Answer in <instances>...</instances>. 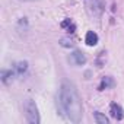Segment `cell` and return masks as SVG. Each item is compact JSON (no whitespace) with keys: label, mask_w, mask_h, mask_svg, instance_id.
<instances>
[{"label":"cell","mask_w":124,"mask_h":124,"mask_svg":"<svg viewBox=\"0 0 124 124\" xmlns=\"http://www.w3.org/2000/svg\"><path fill=\"white\" fill-rule=\"evenodd\" d=\"M85 42L89 45V47H93L98 44V35L93 32V31H88L86 32V37H85Z\"/></svg>","instance_id":"cell-6"},{"label":"cell","mask_w":124,"mask_h":124,"mask_svg":"<svg viewBox=\"0 0 124 124\" xmlns=\"http://www.w3.org/2000/svg\"><path fill=\"white\" fill-rule=\"evenodd\" d=\"M60 45L61 47H66V48H72L73 47V41L69 38H61L60 39Z\"/></svg>","instance_id":"cell-11"},{"label":"cell","mask_w":124,"mask_h":124,"mask_svg":"<svg viewBox=\"0 0 124 124\" xmlns=\"http://www.w3.org/2000/svg\"><path fill=\"white\" fill-rule=\"evenodd\" d=\"M58 107L60 112L72 123H80L83 115V107L76 86L72 82L64 80L58 92Z\"/></svg>","instance_id":"cell-1"},{"label":"cell","mask_w":124,"mask_h":124,"mask_svg":"<svg viewBox=\"0 0 124 124\" xmlns=\"http://www.w3.org/2000/svg\"><path fill=\"white\" fill-rule=\"evenodd\" d=\"M15 76V73L12 70H3L2 72V82L3 83H9V80Z\"/></svg>","instance_id":"cell-10"},{"label":"cell","mask_w":124,"mask_h":124,"mask_svg":"<svg viewBox=\"0 0 124 124\" xmlns=\"http://www.w3.org/2000/svg\"><path fill=\"white\" fill-rule=\"evenodd\" d=\"M109 112H111V117L115 118V120H123V117H124V114H123V108H121L118 104H115V102L111 104V107H109Z\"/></svg>","instance_id":"cell-5"},{"label":"cell","mask_w":124,"mask_h":124,"mask_svg":"<svg viewBox=\"0 0 124 124\" xmlns=\"http://www.w3.org/2000/svg\"><path fill=\"white\" fill-rule=\"evenodd\" d=\"M26 69H28V63H26V61H19V63H16V66H15V72L18 75H23L26 72Z\"/></svg>","instance_id":"cell-8"},{"label":"cell","mask_w":124,"mask_h":124,"mask_svg":"<svg viewBox=\"0 0 124 124\" xmlns=\"http://www.w3.org/2000/svg\"><path fill=\"white\" fill-rule=\"evenodd\" d=\"M85 3L91 16L98 18L105 10V0H85Z\"/></svg>","instance_id":"cell-3"},{"label":"cell","mask_w":124,"mask_h":124,"mask_svg":"<svg viewBox=\"0 0 124 124\" xmlns=\"http://www.w3.org/2000/svg\"><path fill=\"white\" fill-rule=\"evenodd\" d=\"M70 60H72V63H75L76 66H83L86 63V57L83 53H80L79 50L73 51V54L70 55Z\"/></svg>","instance_id":"cell-4"},{"label":"cell","mask_w":124,"mask_h":124,"mask_svg":"<svg viewBox=\"0 0 124 124\" xmlns=\"http://www.w3.org/2000/svg\"><path fill=\"white\" fill-rule=\"evenodd\" d=\"M105 55V53L102 51V53H99V57H98V60H96V66L98 67H102L104 66V60H102V57Z\"/></svg>","instance_id":"cell-12"},{"label":"cell","mask_w":124,"mask_h":124,"mask_svg":"<svg viewBox=\"0 0 124 124\" xmlns=\"http://www.w3.org/2000/svg\"><path fill=\"white\" fill-rule=\"evenodd\" d=\"M115 83H114V80H112V78H109V76H107V78H104L102 80H101V83H99V86H98V89L99 91H104V89H108V88H112Z\"/></svg>","instance_id":"cell-7"},{"label":"cell","mask_w":124,"mask_h":124,"mask_svg":"<svg viewBox=\"0 0 124 124\" xmlns=\"http://www.w3.org/2000/svg\"><path fill=\"white\" fill-rule=\"evenodd\" d=\"M70 25H72V21L70 19H66V21L61 22V28H69Z\"/></svg>","instance_id":"cell-13"},{"label":"cell","mask_w":124,"mask_h":124,"mask_svg":"<svg viewBox=\"0 0 124 124\" xmlns=\"http://www.w3.org/2000/svg\"><path fill=\"white\" fill-rule=\"evenodd\" d=\"M23 109H25V117L26 121L31 124H38L39 123V112H38V107L32 99H26L23 104Z\"/></svg>","instance_id":"cell-2"},{"label":"cell","mask_w":124,"mask_h":124,"mask_svg":"<svg viewBox=\"0 0 124 124\" xmlns=\"http://www.w3.org/2000/svg\"><path fill=\"white\" fill-rule=\"evenodd\" d=\"M93 117H95V121H96L98 124H108V123H109L108 117H105V115L101 114V112H95Z\"/></svg>","instance_id":"cell-9"}]
</instances>
